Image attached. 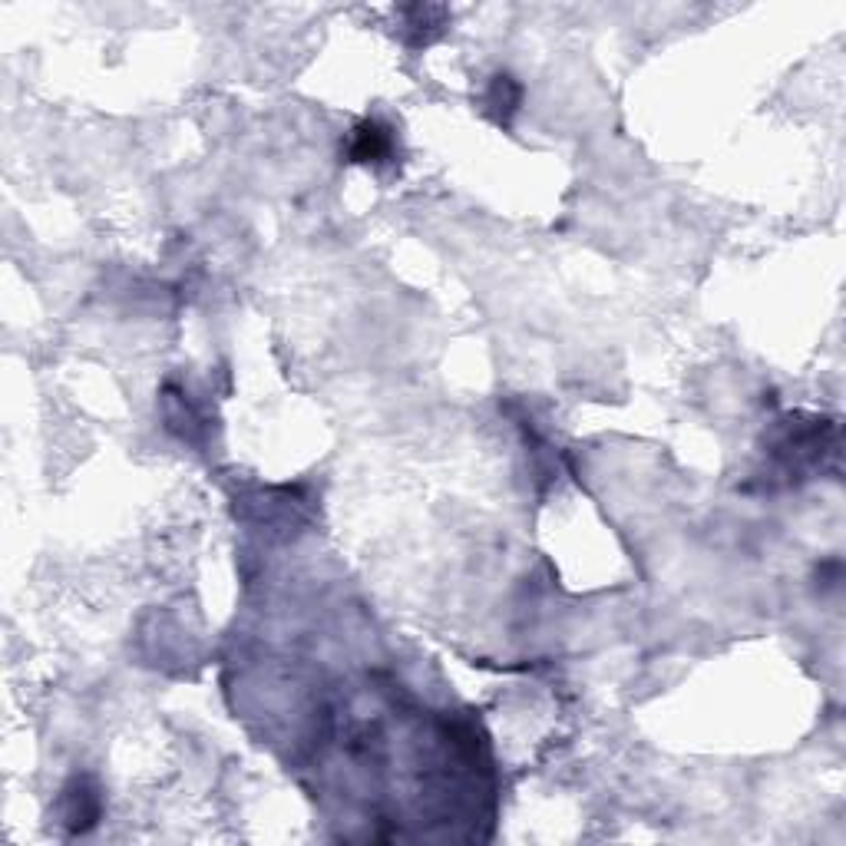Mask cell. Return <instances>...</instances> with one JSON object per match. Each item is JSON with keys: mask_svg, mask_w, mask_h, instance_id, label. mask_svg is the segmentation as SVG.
<instances>
[{"mask_svg": "<svg viewBox=\"0 0 846 846\" xmlns=\"http://www.w3.org/2000/svg\"><path fill=\"white\" fill-rule=\"evenodd\" d=\"M390 153V129H384L381 123H364L357 129L351 156L357 162H377Z\"/></svg>", "mask_w": 846, "mask_h": 846, "instance_id": "obj_1", "label": "cell"}]
</instances>
